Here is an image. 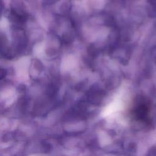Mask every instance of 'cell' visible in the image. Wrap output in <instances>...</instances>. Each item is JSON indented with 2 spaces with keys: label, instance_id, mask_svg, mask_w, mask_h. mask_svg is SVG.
Instances as JSON below:
<instances>
[{
  "label": "cell",
  "instance_id": "1",
  "mask_svg": "<svg viewBox=\"0 0 156 156\" xmlns=\"http://www.w3.org/2000/svg\"><path fill=\"white\" fill-rule=\"evenodd\" d=\"M57 1H58V0H44V3H46V4H48V5L55 3Z\"/></svg>",
  "mask_w": 156,
  "mask_h": 156
},
{
  "label": "cell",
  "instance_id": "2",
  "mask_svg": "<svg viewBox=\"0 0 156 156\" xmlns=\"http://www.w3.org/2000/svg\"><path fill=\"white\" fill-rule=\"evenodd\" d=\"M148 2L150 3L151 5L156 4V0H147Z\"/></svg>",
  "mask_w": 156,
  "mask_h": 156
}]
</instances>
